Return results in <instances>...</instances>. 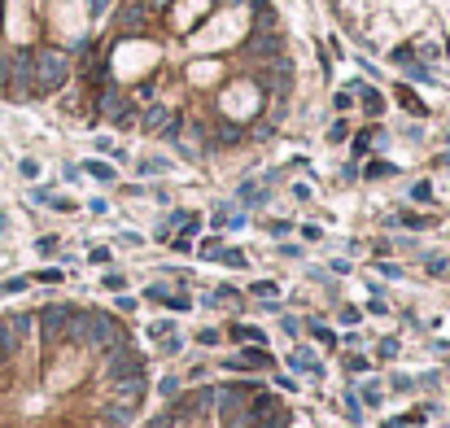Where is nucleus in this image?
Masks as SVG:
<instances>
[{"label": "nucleus", "mask_w": 450, "mask_h": 428, "mask_svg": "<svg viewBox=\"0 0 450 428\" xmlns=\"http://www.w3.org/2000/svg\"><path fill=\"white\" fill-rule=\"evenodd\" d=\"M245 428H293V411L280 393L258 389L245 407Z\"/></svg>", "instance_id": "nucleus-1"}, {"label": "nucleus", "mask_w": 450, "mask_h": 428, "mask_svg": "<svg viewBox=\"0 0 450 428\" xmlns=\"http://www.w3.org/2000/svg\"><path fill=\"white\" fill-rule=\"evenodd\" d=\"M223 110H228L232 118H249L258 110V92H254V83H236V88H228L223 92Z\"/></svg>", "instance_id": "nucleus-2"}, {"label": "nucleus", "mask_w": 450, "mask_h": 428, "mask_svg": "<svg viewBox=\"0 0 450 428\" xmlns=\"http://www.w3.org/2000/svg\"><path fill=\"white\" fill-rule=\"evenodd\" d=\"M276 359H271V349H262V345H245L236 359H228L223 367L228 371H262V367H271Z\"/></svg>", "instance_id": "nucleus-3"}, {"label": "nucleus", "mask_w": 450, "mask_h": 428, "mask_svg": "<svg viewBox=\"0 0 450 428\" xmlns=\"http://www.w3.org/2000/svg\"><path fill=\"white\" fill-rule=\"evenodd\" d=\"M289 363H293V371H302V376H315V381L323 376V363H319V354H315V349H306V345H297Z\"/></svg>", "instance_id": "nucleus-4"}, {"label": "nucleus", "mask_w": 450, "mask_h": 428, "mask_svg": "<svg viewBox=\"0 0 450 428\" xmlns=\"http://www.w3.org/2000/svg\"><path fill=\"white\" fill-rule=\"evenodd\" d=\"M228 337H232V341H241V345H262V341H267V332H262V328H254V323H232Z\"/></svg>", "instance_id": "nucleus-5"}, {"label": "nucleus", "mask_w": 450, "mask_h": 428, "mask_svg": "<svg viewBox=\"0 0 450 428\" xmlns=\"http://www.w3.org/2000/svg\"><path fill=\"white\" fill-rule=\"evenodd\" d=\"M149 297H154V301H162V306H171V311H188V306H192V301H188L184 293H166L162 284H154V289H149Z\"/></svg>", "instance_id": "nucleus-6"}, {"label": "nucleus", "mask_w": 450, "mask_h": 428, "mask_svg": "<svg viewBox=\"0 0 450 428\" xmlns=\"http://www.w3.org/2000/svg\"><path fill=\"white\" fill-rule=\"evenodd\" d=\"M354 88L363 92V110H367L371 118H381V114H385V96H381L376 88H367V83H354Z\"/></svg>", "instance_id": "nucleus-7"}, {"label": "nucleus", "mask_w": 450, "mask_h": 428, "mask_svg": "<svg viewBox=\"0 0 450 428\" xmlns=\"http://www.w3.org/2000/svg\"><path fill=\"white\" fill-rule=\"evenodd\" d=\"M341 411H345V420H350V424H359V420H363V407H359V393H341Z\"/></svg>", "instance_id": "nucleus-8"}, {"label": "nucleus", "mask_w": 450, "mask_h": 428, "mask_svg": "<svg viewBox=\"0 0 450 428\" xmlns=\"http://www.w3.org/2000/svg\"><path fill=\"white\" fill-rule=\"evenodd\" d=\"M359 398H363V402H367V407H381V402H385V385H381V381H367V385H363V393H359Z\"/></svg>", "instance_id": "nucleus-9"}, {"label": "nucleus", "mask_w": 450, "mask_h": 428, "mask_svg": "<svg viewBox=\"0 0 450 428\" xmlns=\"http://www.w3.org/2000/svg\"><path fill=\"white\" fill-rule=\"evenodd\" d=\"M398 223H403V228H415V232L433 228V219H424V214H411V210H403V214H398Z\"/></svg>", "instance_id": "nucleus-10"}, {"label": "nucleus", "mask_w": 450, "mask_h": 428, "mask_svg": "<svg viewBox=\"0 0 450 428\" xmlns=\"http://www.w3.org/2000/svg\"><path fill=\"white\" fill-rule=\"evenodd\" d=\"M398 105H403L407 114H420V118H424V105L415 100V92H407V88H398Z\"/></svg>", "instance_id": "nucleus-11"}, {"label": "nucleus", "mask_w": 450, "mask_h": 428, "mask_svg": "<svg viewBox=\"0 0 450 428\" xmlns=\"http://www.w3.org/2000/svg\"><path fill=\"white\" fill-rule=\"evenodd\" d=\"M83 170L92 175V180H101V184H110V180H114V166H110V162H88Z\"/></svg>", "instance_id": "nucleus-12"}, {"label": "nucleus", "mask_w": 450, "mask_h": 428, "mask_svg": "<svg viewBox=\"0 0 450 428\" xmlns=\"http://www.w3.org/2000/svg\"><path fill=\"white\" fill-rule=\"evenodd\" d=\"M306 328H311V337H315V341H319V345H328V349H333V345H337V337H333V328H323V323H315V319H311V323H306Z\"/></svg>", "instance_id": "nucleus-13"}, {"label": "nucleus", "mask_w": 450, "mask_h": 428, "mask_svg": "<svg viewBox=\"0 0 450 428\" xmlns=\"http://www.w3.org/2000/svg\"><path fill=\"white\" fill-rule=\"evenodd\" d=\"M367 180H389V175H393V162H367Z\"/></svg>", "instance_id": "nucleus-14"}, {"label": "nucleus", "mask_w": 450, "mask_h": 428, "mask_svg": "<svg viewBox=\"0 0 450 428\" xmlns=\"http://www.w3.org/2000/svg\"><path fill=\"white\" fill-rule=\"evenodd\" d=\"M219 262H223V267H245L249 258L241 254V249H219Z\"/></svg>", "instance_id": "nucleus-15"}, {"label": "nucleus", "mask_w": 450, "mask_h": 428, "mask_svg": "<svg viewBox=\"0 0 450 428\" xmlns=\"http://www.w3.org/2000/svg\"><path fill=\"white\" fill-rule=\"evenodd\" d=\"M411 201H420V206H429V201H433V184H429V180H420V184L411 188Z\"/></svg>", "instance_id": "nucleus-16"}, {"label": "nucleus", "mask_w": 450, "mask_h": 428, "mask_svg": "<svg viewBox=\"0 0 450 428\" xmlns=\"http://www.w3.org/2000/svg\"><path fill=\"white\" fill-rule=\"evenodd\" d=\"M158 393H162V398L171 402L175 393H180V376H162V381H158Z\"/></svg>", "instance_id": "nucleus-17"}, {"label": "nucleus", "mask_w": 450, "mask_h": 428, "mask_svg": "<svg viewBox=\"0 0 450 428\" xmlns=\"http://www.w3.org/2000/svg\"><path fill=\"white\" fill-rule=\"evenodd\" d=\"M345 136H350V122H345V118H337L333 127H328V144H341Z\"/></svg>", "instance_id": "nucleus-18"}, {"label": "nucleus", "mask_w": 450, "mask_h": 428, "mask_svg": "<svg viewBox=\"0 0 450 428\" xmlns=\"http://www.w3.org/2000/svg\"><path fill=\"white\" fill-rule=\"evenodd\" d=\"M398 349H403V345H398L393 337H385V341L376 345V354H381V359H398Z\"/></svg>", "instance_id": "nucleus-19"}, {"label": "nucleus", "mask_w": 450, "mask_h": 428, "mask_svg": "<svg viewBox=\"0 0 450 428\" xmlns=\"http://www.w3.org/2000/svg\"><path fill=\"white\" fill-rule=\"evenodd\" d=\"M249 293H258V297H276L280 289H276V280H254V289Z\"/></svg>", "instance_id": "nucleus-20"}, {"label": "nucleus", "mask_w": 450, "mask_h": 428, "mask_svg": "<svg viewBox=\"0 0 450 428\" xmlns=\"http://www.w3.org/2000/svg\"><path fill=\"white\" fill-rule=\"evenodd\" d=\"M345 371H354V376L367 371V359H363V354H345Z\"/></svg>", "instance_id": "nucleus-21"}, {"label": "nucleus", "mask_w": 450, "mask_h": 428, "mask_svg": "<svg viewBox=\"0 0 450 428\" xmlns=\"http://www.w3.org/2000/svg\"><path fill=\"white\" fill-rule=\"evenodd\" d=\"M223 337H219V328H202V332H197V345H219Z\"/></svg>", "instance_id": "nucleus-22"}, {"label": "nucleus", "mask_w": 450, "mask_h": 428, "mask_svg": "<svg viewBox=\"0 0 450 428\" xmlns=\"http://www.w3.org/2000/svg\"><path fill=\"white\" fill-rule=\"evenodd\" d=\"M429 271H433V275H450V262H446V258H429Z\"/></svg>", "instance_id": "nucleus-23"}, {"label": "nucleus", "mask_w": 450, "mask_h": 428, "mask_svg": "<svg viewBox=\"0 0 450 428\" xmlns=\"http://www.w3.org/2000/svg\"><path fill=\"white\" fill-rule=\"evenodd\" d=\"M219 254V236H210V241H202V258H214Z\"/></svg>", "instance_id": "nucleus-24"}, {"label": "nucleus", "mask_w": 450, "mask_h": 428, "mask_svg": "<svg viewBox=\"0 0 450 428\" xmlns=\"http://www.w3.org/2000/svg\"><path fill=\"white\" fill-rule=\"evenodd\" d=\"M367 149H371V132H363V136H359V140H354V154H359V158H363V154H367Z\"/></svg>", "instance_id": "nucleus-25"}, {"label": "nucleus", "mask_w": 450, "mask_h": 428, "mask_svg": "<svg viewBox=\"0 0 450 428\" xmlns=\"http://www.w3.org/2000/svg\"><path fill=\"white\" fill-rule=\"evenodd\" d=\"M393 389L407 393V389H415V381H411V376H393Z\"/></svg>", "instance_id": "nucleus-26"}, {"label": "nucleus", "mask_w": 450, "mask_h": 428, "mask_svg": "<svg viewBox=\"0 0 450 428\" xmlns=\"http://www.w3.org/2000/svg\"><path fill=\"white\" fill-rule=\"evenodd\" d=\"M341 323H350V328H354V323H359V311H354V306H341Z\"/></svg>", "instance_id": "nucleus-27"}, {"label": "nucleus", "mask_w": 450, "mask_h": 428, "mask_svg": "<svg viewBox=\"0 0 450 428\" xmlns=\"http://www.w3.org/2000/svg\"><path fill=\"white\" fill-rule=\"evenodd\" d=\"M40 280H44V284H57V280H62V271H57V267H48V271H40Z\"/></svg>", "instance_id": "nucleus-28"}, {"label": "nucleus", "mask_w": 450, "mask_h": 428, "mask_svg": "<svg viewBox=\"0 0 450 428\" xmlns=\"http://www.w3.org/2000/svg\"><path fill=\"white\" fill-rule=\"evenodd\" d=\"M302 236H306V241H319V236H323V228H315V223H302Z\"/></svg>", "instance_id": "nucleus-29"}, {"label": "nucleus", "mask_w": 450, "mask_h": 428, "mask_svg": "<svg viewBox=\"0 0 450 428\" xmlns=\"http://www.w3.org/2000/svg\"><path fill=\"white\" fill-rule=\"evenodd\" d=\"M267 232H271V236H284V232H289V223H284V219H276V223H267Z\"/></svg>", "instance_id": "nucleus-30"}, {"label": "nucleus", "mask_w": 450, "mask_h": 428, "mask_svg": "<svg viewBox=\"0 0 450 428\" xmlns=\"http://www.w3.org/2000/svg\"><path fill=\"white\" fill-rule=\"evenodd\" d=\"M88 258H92V262H110V249H105V245H96Z\"/></svg>", "instance_id": "nucleus-31"}, {"label": "nucleus", "mask_w": 450, "mask_h": 428, "mask_svg": "<svg viewBox=\"0 0 450 428\" xmlns=\"http://www.w3.org/2000/svg\"><path fill=\"white\" fill-rule=\"evenodd\" d=\"M118 311L122 315H136V297H118Z\"/></svg>", "instance_id": "nucleus-32"}, {"label": "nucleus", "mask_w": 450, "mask_h": 428, "mask_svg": "<svg viewBox=\"0 0 450 428\" xmlns=\"http://www.w3.org/2000/svg\"><path fill=\"white\" fill-rule=\"evenodd\" d=\"M22 175H27V180H35V175H40V162L27 158V162H22Z\"/></svg>", "instance_id": "nucleus-33"}, {"label": "nucleus", "mask_w": 450, "mask_h": 428, "mask_svg": "<svg viewBox=\"0 0 450 428\" xmlns=\"http://www.w3.org/2000/svg\"><path fill=\"white\" fill-rule=\"evenodd\" d=\"M122 284H127V280H122L118 271H110V275H105V289H122Z\"/></svg>", "instance_id": "nucleus-34"}, {"label": "nucleus", "mask_w": 450, "mask_h": 428, "mask_svg": "<svg viewBox=\"0 0 450 428\" xmlns=\"http://www.w3.org/2000/svg\"><path fill=\"white\" fill-rule=\"evenodd\" d=\"M429 5H433V9H450V0H429Z\"/></svg>", "instance_id": "nucleus-35"}, {"label": "nucleus", "mask_w": 450, "mask_h": 428, "mask_svg": "<svg viewBox=\"0 0 450 428\" xmlns=\"http://www.w3.org/2000/svg\"><path fill=\"white\" fill-rule=\"evenodd\" d=\"M437 162H442V166H450V154H442V158H437Z\"/></svg>", "instance_id": "nucleus-36"}]
</instances>
